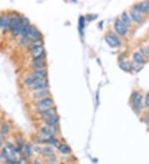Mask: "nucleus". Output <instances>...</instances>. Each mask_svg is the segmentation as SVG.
Here are the masks:
<instances>
[{"mask_svg":"<svg viewBox=\"0 0 149 164\" xmlns=\"http://www.w3.org/2000/svg\"><path fill=\"white\" fill-rule=\"evenodd\" d=\"M54 105V101L51 98H45L43 100H39L37 103V110L40 113L43 112L45 110H47L49 109L52 108Z\"/></svg>","mask_w":149,"mask_h":164,"instance_id":"obj_1","label":"nucleus"},{"mask_svg":"<svg viewBox=\"0 0 149 164\" xmlns=\"http://www.w3.org/2000/svg\"><path fill=\"white\" fill-rule=\"evenodd\" d=\"M47 66V62L44 59H33L32 62V67L34 70L45 69Z\"/></svg>","mask_w":149,"mask_h":164,"instance_id":"obj_8","label":"nucleus"},{"mask_svg":"<svg viewBox=\"0 0 149 164\" xmlns=\"http://www.w3.org/2000/svg\"><path fill=\"white\" fill-rule=\"evenodd\" d=\"M3 139H4V136L0 133V150L3 149V147H4V141H3Z\"/></svg>","mask_w":149,"mask_h":164,"instance_id":"obj_31","label":"nucleus"},{"mask_svg":"<svg viewBox=\"0 0 149 164\" xmlns=\"http://www.w3.org/2000/svg\"><path fill=\"white\" fill-rule=\"evenodd\" d=\"M24 142H23V139L22 138V136H18L16 138V150L18 153L22 151L23 148H24Z\"/></svg>","mask_w":149,"mask_h":164,"instance_id":"obj_18","label":"nucleus"},{"mask_svg":"<svg viewBox=\"0 0 149 164\" xmlns=\"http://www.w3.org/2000/svg\"><path fill=\"white\" fill-rule=\"evenodd\" d=\"M148 3V4H149V2H148V3Z\"/></svg>","mask_w":149,"mask_h":164,"instance_id":"obj_35","label":"nucleus"},{"mask_svg":"<svg viewBox=\"0 0 149 164\" xmlns=\"http://www.w3.org/2000/svg\"><path fill=\"white\" fill-rule=\"evenodd\" d=\"M121 21L124 22V24L127 26V27H130L131 24H132L131 18L126 13H122V15H121Z\"/></svg>","mask_w":149,"mask_h":164,"instance_id":"obj_21","label":"nucleus"},{"mask_svg":"<svg viewBox=\"0 0 149 164\" xmlns=\"http://www.w3.org/2000/svg\"><path fill=\"white\" fill-rule=\"evenodd\" d=\"M132 102H133V107L135 109H138L142 103V96L138 92H133L132 95Z\"/></svg>","mask_w":149,"mask_h":164,"instance_id":"obj_10","label":"nucleus"},{"mask_svg":"<svg viewBox=\"0 0 149 164\" xmlns=\"http://www.w3.org/2000/svg\"><path fill=\"white\" fill-rule=\"evenodd\" d=\"M133 60L135 61V63L137 64H143L145 62L144 61V58H143V56L139 52H134L133 55Z\"/></svg>","mask_w":149,"mask_h":164,"instance_id":"obj_19","label":"nucleus"},{"mask_svg":"<svg viewBox=\"0 0 149 164\" xmlns=\"http://www.w3.org/2000/svg\"><path fill=\"white\" fill-rule=\"evenodd\" d=\"M114 28L116 30V32L120 35V36H125L128 32V27L125 25L121 20H119V19H117V20L115 21Z\"/></svg>","mask_w":149,"mask_h":164,"instance_id":"obj_3","label":"nucleus"},{"mask_svg":"<svg viewBox=\"0 0 149 164\" xmlns=\"http://www.w3.org/2000/svg\"><path fill=\"white\" fill-rule=\"evenodd\" d=\"M29 38L28 37H22V38L19 39L18 41V44L20 46H22V47H24V46H27V45L28 44L29 42Z\"/></svg>","mask_w":149,"mask_h":164,"instance_id":"obj_25","label":"nucleus"},{"mask_svg":"<svg viewBox=\"0 0 149 164\" xmlns=\"http://www.w3.org/2000/svg\"><path fill=\"white\" fill-rule=\"evenodd\" d=\"M49 90L48 89H46V90H37V91H35L33 94H32V97L36 100H43L45 98H47V96L49 95Z\"/></svg>","mask_w":149,"mask_h":164,"instance_id":"obj_7","label":"nucleus"},{"mask_svg":"<svg viewBox=\"0 0 149 164\" xmlns=\"http://www.w3.org/2000/svg\"><path fill=\"white\" fill-rule=\"evenodd\" d=\"M48 87V81L47 79L43 80H37L34 83V85L32 86V89L35 91L37 90H46Z\"/></svg>","mask_w":149,"mask_h":164,"instance_id":"obj_4","label":"nucleus"},{"mask_svg":"<svg viewBox=\"0 0 149 164\" xmlns=\"http://www.w3.org/2000/svg\"><path fill=\"white\" fill-rule=\"evenodd\" d=\"M143 51L144 52V54L146 55L147 57H149V47H148V48H147L146 49L143 50Z\"/></svg>","mask_w":149,"mask_h":164,"instance_id":"obj_33","label":"nucleus"},{"mask_svg":"<svg viewBox=\"0 0 149 164\" xmlns=\"http://www.w3.org/2000/svg\"><path fill=\"white\" fill-rule=\"evenodd\" d=\"M21 26H18V27H16L15 28H13L11 32H12V35H13V37H18L19 35H21Z\"/></svg>","mask_w":149,"mask_h":164,"instance_id":"obj_27","label":"nucleus"},{"mask_svg":"<svg viewBox=\"0 0 149 164\" xmlns=\"http://www.w3.org/2000/svg\"><path fill=\"white\" fill-rule=\"evenodd\" d=\"M134 8L139 13H146L149 12V4L147 3H140L135 5Z\"/></svg>","mask_w":149,"mask_h":164,"instance_id":"obj_11","label":"nucleus"},{"mask_svg":"<svg viewBox=\"0 0 149 164\" xmlns=\"http://www.w3.org/2000/svg\"><path fill=\"white\" fill-rule=\"evenodd\" d=\"M9 132V124L7 122H3L1 124V128H0V133L3 134V136H6Z\"/></svg>","mask_w":149,"mask_h":164,"instance_id":"obj_22","label":"nucleus"},{"mask_svg":"<svg viewBox=\"0 0 149 164\" xmlns=\"http://www.w3.org/2000/svg\"><path fill=\"white\" fill-rule=\"evenodd\" d=\"M28 38H29V40H32V41H35V40H39L41 39V32H39L37 28L31 26L30 27V30H29L28 35Z\"/></svg>","mask_w":149,"mask_h":164,"instance_id":"obj_5","label":"nucleus"},{"mask_svg":"<svg viewBox=\"0 0 149 164\" xmlns=\"http://www.w3.org/2000/svg\"><path fill=\"white\" fill-rule=\"evenodd\" d=\"M32 76H33L37 80H43L46 79L47 76V71L46 69H39L34 70L32 72Z\"/></svg>","mask_w":149,"mask_h":164,"instance_id":"obj_9","label":"nucleus"},{"mask_svg":"<svg viewBox=\"0 0 149 164\" xmlns=\"http://www.w3.org/2000/svg\"><path fill=\"white\" fill-rule=\"evenodd\" d=\"M85 22H86V19L83 16L79 17V30H83L85 28Z\"/></svg>","mask_w":149,"mask_h":164,"instance_id":"obj_28","label":"nucleus"},{"mask_svg":"<svg viewBox=\"0 0 149 164\" xmlns=\"http://www.w3.org/2000/svg\"><path fill=\"white\" fill-rule=\"evenodd\" d=\"M47 143H50L51 145L55 146V147L57 148H59V147L60 146V143L58 142V140H57V139H55L54 137H49V138L47 139Z\"/></svg>","mask_w":149,"mask_h":164,"instance_id":"obj_23","label":"nucleus"},{"mask_svg":"<svg viewBox=\"0 0 149 164\" xmlns=\"http://www.w3.org/2000/svg\"><path fill=\"white\" fill-rule=\"evenodd\" d=\"M130 67L131 66H129V64L126 63V62H123V63L120 64V68L124 71H129Z\"/></svg>","mask_w":149,"mask_h":164,"instance_id":"obj_30","label":"nucleus"},{"mask_svg":"<svg viewBox=\"0 0 149 164\" xmlns=\"http://www.w3.org/2000/svg\"><path fill=\"white\" fill-rule=\"evenodd\" d=\"M57 109L56 108H51V109H49L47 110H45L43 112H41V118L43 119V120H47L48 118H50V117L54 116V115H57Z\"/></svg>","mask_w":149,"mask_h":164,"instance_id":"obj_13","label":"nucleus"},{"mask_svg":"<svg viewBox=\"0 0 149 164\" xmlns=\"http://www.w3.org/2000/svg\"><path fill=\"white\" fill-rule=\"evenodd\" d=\"M37 80L36 79L34 76L31 75V76L26 77L24 80H23V83H24V85H27V86H32Z\"/></svg>","mask_w":149,"mask_h":164,"instance_id":"obj_20","label":"nucleus"},{"mask_svg":"<svg viewBox=\"0 0 149 164\" xmlns=\"http://www.w3.org/2000/svg\"><path fill=\"white\" fill-rule=\"evenodd\" d=\"M22 154L26 159H28L32 154V147L30 143H27L22 149Z\"/></svg>","mask_w":149,"mask_h":164,"instance_id":"obj_16","label":"nucleus"},{"mask_svg":"<svg viewBox=\"0 0 149 164\" xmlns=\"http://www.w3.org/2000/svg\"><path fill=\"white\" fill-rule=\"evenodd\" d=\"M145 104L147 107H149V92L147 93L146 95V99H145Z\"/></svg>","mask_w":149,"mask_h":164,"instance_id":"obj_32","label":"nucleus"},{"mask_svg":"<svg viewBox=\"0 0 149 164\" xmlns=\"http://www.w3.org/2000/svg\"><path fill=\"white\" fill-rule=\"evenodd\" d=\"M30 27H31V25L25 26V27L21 28V35H22V37H28L29 30H30Z\"/></svg>","mask_w":149,"mask_h":164,"instance_id":"obj_26","label":"nucleus"},{"mask_svg":"<svg viewBox=\"0 0 149 164\" xmlns=\"http://www.w3.org/2000/svg\"><path fill=\"white\" fill-rule=\"evenodd\" d=\"M42 45H43V42H42V40H41V39L35 40V41H32L30 43H29L28 47V50L30 51H32L35 50L37 48L42 47Z\"/></svg>","mask_w":149,"mask_h":164,"instance_id":"obj_15","label":"nucleus"},{"mask_svg":"<svg viewBox=\"0 0 149 164\" xmlns=\"http://www.w3.org/2000/svg\"><path fill=\"white\" fill-rule=\"evenodd\" d=\"M41 153L46 156L47 158H49V157H54L55 152L51 147L47 146V147H44L41 149Z\"/></svg>","mask_w":149,"mask_h":164,"instance_id":"obj_17","label":"nucleus"},{"mask_svg":"<svg viewBox=\"0 0 149 164\" xmlns=\"http://www.w3.org/2000/svg\"><path fill=\"white\" fill-rule=\"evenodd\" d=\"M59 150L63 154H69L70 153V148L66 144H60V146L59 147Z\"/></svg>","mask_w":149,"mask_h":164,"instance_id":"obj_24","label":"nucleus"},{"mask_svg":"<svg viewBox=\"0 0 149 164\" xmlns=\"http://www.w3.org/2000/svg\"><path fill=\"white\" fill-rule=\"evenodd\" d=\"M46 163L47 164H56L57 163V159L54 157H49L47 158L46 160Z\"/></svg>","mask_w":149,"mask_h":164,"instance_id":"obj_29","label":"nucleus"},{"mask_svg":"<svg viewBox=\"0 0 149 164\" xmlns=\"http://www.w3.org/2000/svg\"><path fill=\"white\" fill-rule=\"evenodd\" d=\"M31 52H32V57L33 59H44L46 57V52L43 47L37 48Z\"/></svg>","mask_w":149,"mask_h":164,"instance_id":"obj_6","label":"nucleus"},{"mask_svg":"<svg viewBox=\"0 0 149 164\" xmlns=\"http://www.w3.org/2000/svg\"><path fill=\"white\" fill-rule=\"evenodd\" d=\"M32 164H41V162L38 159H34L33 161L32 162Z\"/></svg>","mask_w":149,"mask_h":164,"instance_id":"obj_34","label":"nucleus"},{"mask_svg":"<svg viewBox=\"0 0 149 164\" xmlns=\"http://www.w3.org/2000/svg\"><path fill=\"white\" fill-rule=\"evenodd\" d=\"M105 41L111 48H118L121 46V41L119 38L113 32H110L109 36L105 38Z\"/></svg>","mask_w":149,"mask_h":164,"instance_id":"obj_2","label":"nucleus"},{"mask_svg":"<svg viewBox=\"0 0 149 164\" xmlns=\"http://www.w3.org/2000/svg\"><path fill=\"white\" fill-rule=\"evenodd\" d=\"M59 120H60V118H59V116L57 114V115L50 117V118H48L47 120H45V123L47 124V126L54 127L57 126V123L59 122Z\"/></svg>","mask_w":149,"mask_h":164,"instance_id":"obj_14","label":"nucleus"},{"mask_svg":"<svg viewBox=\"0 0 149 164\" xmlns=\"http://www.w3.org/2000/svg\"><path fill=\"white\" fill-rule=\"evenodd\" d=\"M130 16L133 22H137V23H140V22H142V20H143L141 13H138L134 8L130 10Z\"/></svg>","mask_w":149,"mask_h":164,"instance_id":"obj_12","label":"nucleus"}]
</instances>
